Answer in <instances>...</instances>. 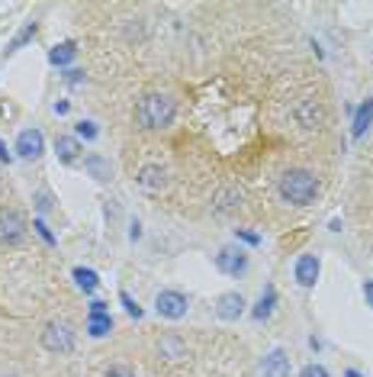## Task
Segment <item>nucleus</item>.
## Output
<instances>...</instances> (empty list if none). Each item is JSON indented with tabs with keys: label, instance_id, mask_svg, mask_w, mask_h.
<instances>
[{
	"label": "nucleus",
	"instance_id": "nucleus-1",
	"mask_svg": "<svg viewBox=\"0 0 373 377\" xmlns=\"http://www.w3.org/2000/svg\"><path fill=\"white\" fill-rule=\"evenodd\" d=\"M277 190L293 207H309V203L318 200V177L312 171H306V168H290V171L280 175Z\"/></svg>",
	"mask_w": 373,
	"mask_h": 377
},
{
	"label": "nucleus",
	"instance_id": "nucleus-2",
	"mask_svg": "<svg viewBox=\"0 0 373 377\" xmlns=\"http://www.w3.org/2000/svg\"><path fill=\"white\" fill-rule=\"evenodd\" d=\"M177 116V104H174L167 94H145V97L135 104V123L148 133H158L167 129Z\"/></svg>",
	"mask_w": 373,
	"mask_h": 377
},
{
	"label": "nucleus",
	"instance_id": "nucleus-3",
	"mask_svg": "<svg viewBox=\"0 0 373 377\" xmlns=\"http://www.w3.org/2000/svg\"><path fill=\"white\" fill-rule=\"evenodd\" d=\"M42 349L55 351V355H65V351L74 349V329L68 322H49L42 329Z\"/></svg>",
	"mask_w": 373,
	"mask_h": 377
},
{
	"label": "nucleus",
	"instance_id": "nucleus-4",
	"mask_svg": "<svg viewBox=\"0 0 373 377\" xmlns=\"http://www.w3.org/2000/svg\"><path fill=\"white\" fill-rule=\"evenodd\" d=\"M186 310H190V300L180 290H161L155 297V313L165 316V319H184Z\"/></svg>",
	"mask_w": 373,
	"mask_h": 377
},
{
	"label": "nucleus",
	"instance_id": "nucleus-5",
	"mask_svg": "<svg viewBox=\"0 0 373 377\" xmlns=\"http://www.w3.org/2000/svg\"><path fill=\"white\" fill-rule=\"evenodd\" d=\"M23 236H26V219L20 217V209L0 207V242H4V245H16Z\"/></svg>",
	"mask_w": 373,
	"mask_h": 377
},
{
	"label": "nucleus",
	"instance_id": "nucleus-6",
	"mask_svg": "<svg viewBox=\"0 0 373 377\" xmlns=\"http://www.w3.org/2000/svg\"><path fill=\"white\" fill-rule=\"evenodd\" d=\"M216 268H219L222 274H228V278H242V274L248 271V255H245L242 248L226 245V248H219V255H216Z\"/></svg>",
	"mask_w": 373,
	"mask_h": 377
},
{
	"label": "nucleus",
	"instance_id": "nucleus-7",
	"mask_svg": "<svg viewBox=\"0 0 373 377\" xmlns=\"http://www.w3.org/2000/svg\"><path fill=\"white\" fill-rule=\"evenodd\" d=\"M245 297L238 290H226V293H219V300H216V316L219 319H226V322H235L238 316L245 313Z\"/></svg>",
	"mask_w": 373,
	"mask_h": 377
},
{
	"label": "nucleus",
	"instance_id": "nucleus-8",
	"mask_svg": "<svg viewBox=\"0 0 373 377\" xmlns=\"http://www.w3.org/2000/svg\"><path fill=\"white\" fill-rule=\"evenodd\" d=\"M45 152V136L39 133V129H23L20 136H16V155L26 161L39 158V155Z\"/></svg>",
	"mask_w": 373,
	"mask_h": 377
},
{
	"label": "nucleus",
	"instance_id": "nucleus-9",
	"mask_svg": "<svg viewBox=\"0 0 373 377\" xmlns=\"http://www.w3.org/2000/svg\"><path fill=\"white\" fill-rule=\"evenodd\" d=\"M318 271H322V265H318V255H299L296 265H293V274H296V284L299 287H316Z\"/></svg>",
	"mask_w": 373,
	"mask_h": 377
},
{
	"label": "nucleus",
	"instance_id": "nucleus-10",
	"mask_svg": "<svg viewBox=\"0 0 373 377\" xmlns=\"http://www.w3.org/2000/svg\"><path fill=\"white\" fill-rule=\"evenodd\" d=\"M296 123L303 126V129H318V126L325 123V106L318 104V100H303V104L296 106Z\"/></svg>",
	"mask_w": 373,
	"mask_h": 377
},
{
	"label": "nucleus",
	"instance_id": "nucleus-11",
	"mask_svg": "<svg viewBox=\"0 0 373 377\" xmlns=\"http://www.w3.org/2000/svg\"><path fill=\"white\" fill-rule=\"evenodd\" d=\"M264 377H290V355L284 349H270L264 358Z\"/></svg>",
	"mask_w": 373,
	"mask_h": 377
},
{
	"label": "nucleus",
	"instance_id": "nucleus-12",
	"mask_svg": "<svg viewBox=\"0 0 373 377\" xmlns=\"http://www.w3.org/2000/svg\"><path fill=\"white\" fill-rule=\"evenodd\" d=\"M55 155L62 165H74L77 158H81V142H77V136H58L55 139Z\"/></svg>",
	"mask_w": 373,
	"mask_h": 377
},
{
	"label": "nucleus",
	"instance_id": "nucleus-13",
	"mask_svg": "<svg viewBox=\"0 0 373 377\" xmlns=\"http://www.w3.org/2000/svg\"><path fill=\"white\" fill-rule=\"evenodd\" d=\"M84 171H87V175L94 177V181H110V175H113L110 161H106L104 155H97V152L84 155Z\"/></svg>",
	"mask_w": 373,
	"mask_h": 377
},
{
	"label": "nucleus",
	"instance_id": "nucleus-14",
	"mask_svg": "<svg viewBox=\"0 0 373 377\" xmlns=\"http://www.w3.org/2000/svg\"><path fill=\"white\" fill-rule=\"evenodd\" d=\"M138 184L145 190H161L167 184V175H165V168H158V165H145L142 171H138V177H135Z\"/></svg>",
	"mask_w": 373,
	"mask_h": 377
},
{
	"label": "nucleus",
	"instance_id": "nucleus-15",
	"mask_svg": "<svg viewBox=\"0 0 373 377\" xmlns=\"http://www.w3.org/2000/svg\"><path fill=\"white\" fill-rule=\"evenodd\" d=\"M274 307H277V287L267 284V287H264V293H261V300H257L255 310H251V316H255L257 322H264V319H270Z\"/></svg>",
	"mask_w": 373,
	"mask_h": 377
},
{
	"label": "nucleus",
	"instance_id": "nucleus-16",
	"mask_svg": "<svg viewBox=\"0 0 373 377\" xmlns=\"http://www.w3.org/2000/svg\"><path fill=\"white\" fill-rule=\"evenodd\" d=\"M370 123H373V97L354 110V123H351V136H354V139H360V136L370 129Z\"/></svg>",
	"mask_w": 373,
	"mask_h": 377
},
{
	"label": "nucleus",
	"instance_id": "nucleus-17",
	"mask_svg": "<svg viewBox=\"0 0 373 377\" xmlns=\"http://www.w3.org/2000/svg\"><path fill=\"white\" fill-rule=\"evenodd\" d=\"M74 55H77V45H74V42H58L55 49L49 52V62H52V65H58V68H65V71H68V65L74 62Z\"/></svg>",
	"mask_w": 373,
	"mask_h": 377
},
{
	"label": "nucleus",
	"instance_id": "nucleus-18",
	"mask_svg": "<svg viewBox=\"0 0 373 377\" xmlns=\"http://www.w3.org/2000/svg\"><path fill=\"white\" fill-rule=\"evenodd\" d=\"M113 332V316H87V335L90 339H104Z\"/></svg>",
	"mask_w": 373,
	"mask_h": 377
},
{
	"label": "nucleus",
	"instance_id": "nucleus-19",
	"mask_svg": "<svg viewBox=\"0 0 373 377\" xmlns=\"http://www.w3.org/2000/svg\"><path fill=\"white\" fill-rule=\"evenodd\" d=\"M74 280H77V287H81L84 293H94L100 287V278H97V271H90V268H74Z\"/></svg>",
	"mask_w": 373,
	"mask_h": 377
},
{
	"label": "nucleus",
	"instance_id": "nucleus-20",
	"mask_svg": "<svg viewBox=\"0 0 373 377\" xmlns=\"http://www.w3.org/2000/svg\"><path fill=\"white\" fill-rule=\"evenodd\" d=\"M35 33H39V23H26V26L20 29V33L10 39V45H7V52H20L26 42H33L35 39Z\"/></svg>",
	"mask_w": 373,
	"mask_h": 377
},
{
	"label": "nucleus",
	"instance_id": "nucleus-21",
	"mask_svg": "<svg viewBox=\"0 0 373 377\" xmlns=\"http://www.w3.org/2000/svg\"><path fill=\"white\" fill-rule=\"evenodd\" d=\"M158 351L165 358H171V361H177V358H184L186 351H184V345L177 342V339H174V335H167V339H161V345H158Z\"/></svg>",
	"mask_w": 373,
	"mask_h": 377
},
{
	"label": "nucleus",
	"instance_id": "nucleus-22",
	"mask_svg": "<svg viewBox=\"0 0 373 377\" xmlns=\"http://www.w3.org/2000/svg\"><path fill=\"white\" fill-rule=\"evenodd\" d=\"M33 229H35V236H39L42 239V242H45V245H58V239H55V232H52L49 229V226H45V219H33Z\"/></svg>",
	"mask_w": 373,
	"mask_h": 377
},
{
	"label": "nucleus",
	"instance_id": "nucleus-23",
	"mask_svg": "<svg viewBox=\"0 0 373 377\" xmlns=\"http://www.w3.org/2000/svg\"><path fill=\"white\" fill-rule=\"evenodd\" d=\"M119 303H123V307H126V313H129L132 319H142V316H145V310L138 307V303L132 300V297H129V293H126V290H119Z\"/></svg>",
	"mask_w": 373,
	"mask_h": 377
},
{
	"label": "nucleus",
	"instance_id": "nucleus-24",
	"mask_svg": "<svg viewBox=\"0 0 373 377\" xmlns=\"http://www.w3.org/2000/svg\"><path fill=\"white\" fill-rule=\"evenodd\" d=\"M62 81L68 84V87H84V84H87V75H84L81 68H68V71L62 75Z\"/></svg>",
	"mask_w": 373,
	"mask_h": 377
},
{
	"label": "nucleus",
	"instance_id": "nucleus-25",
	"mask_svg": "<svg viewBox=\"0 0 373 377\" xmlns=\"http://www.w3.org/2000/svg\"><path fill=\"white\" fill-rule=\"evenodd\" d=\"M77 136H81V139H97L100 136V129H97V123H94V119H81V123H77Z\"/></svg>",
	"mask_w": 373,
	"mask_h": 377
},
{
	"label": "nucleus",
	"instance_id": "nucleus-26",
	"mask_svg": "<svg viewBox=\"0 0 373 377\" xmlns=\"http://www.w3.org/2000/svg\"><path fill=\"white\" fill-rule=\"evenodd\" d=\"M235 239H238V242H245V245H251V248L261 245V236H257V232H248V229H235Z\"/></svg>",
	"mask_w": 373,
	"mask_h": 377
},
{
	"label": "nucleus",
	"instance_id": "nucleus-27",
	"mask_svg": "<svg viewBox=\"0 0 373 377\" xmlns=\"http://www.w3.org/2000/svg\"><path fill=\"white\" fill-rule=\"evenodd\" d=\"M299 377H332V374H328L322 364H306V368L299 371Z\"/></svg>",
	"mask_w": 373,
	"mask_h": 377
},
{
	"label": "nucleus",
	"instance_id": "nucleus-28",
	"mask_svg": "<svg viewBox=\"0 0 373 377\" xmlns=\"http://www.w3.org/2000/svg\"><path fill=\"white\" fill-rule=\"evenodd\" d=\"M110 310H106L104 300H90V316H106Z\"/></svg>",
	"mask_w": 373,
	"mask_h": 377
},
{
	"label": "nucleus",
	"instance_id": "nucleus-29",
	"mask_svg": "<svg viewBox=\"0 0 373 377\" xmlns=\"http://www.w3.org/2000/svg\"><path fill=\"white\" fill-rule=\"evenodd\" d=\"M104 377H135V374H132L129 368H123V364H116V368H110Z\"/></svg>",
	"mask_w": 373,
	"mask_h": 377
},
{
	"label": "nucleus",
	"instance_id": "nucleus-30",
	"mask_svg": "<svg viewBox=\"0 0 373 377\" xmlns=\"http://www.w3.org/2000/svg\"><path fill=\"white\" fill-rule=\"evenodd\" d=\"M129 239H132V242H138V239H142V223H138V219H132V226H129Z\"/></svg>",
	"mask_w": 373,
	"mask_h": 377
},
{
	"label": "nucleus",
	"instance_id": "nucleus-31",
	"mask_svg": "<svg viewBox=\"0 0 373 377\" xmlns=\"http://www.w3.org/2000/svg\"><path fill=\"white\" fill-rule=\"evenodd\" d=\"M35 207L42 209V213H45V209L52 207V200H49V194H35Z\"/></svg>",
	"mask_w": 373,
	"mask_h": 377
},
{
	"label": "nucleus",
	"instance_id": "nucleus-32",
	"mask_svg": "<svg viewBox=\"0 0 373 377\" xmlns=\"http://www.w3.org/2000/svg\"><path fill=\"white\" fill-rule=\"evenodd\" d=\"M0 161H4V165H10V161H13V152L7 148V142H0Z\"/></svg>",
	"mask_w": 373,
	"mask_h": 377
},
{
	"label": "nucleus",
	"instance_id": "nucleus-33",
	"mask_svg": "<svg viewBox=\"0 0 373 377\" xmlns=\"http://www.w3.org/2000/svg\"><path fill=\"white\" fill-rule=\"evenodd\" d=\"M68 110H71V104H68V100H55V113H58V116H65Z\"/></svg>",
	"mask_w": 373,
	"mask_h": 377
},
{
	"label": "nucleus",
	"instance_id": "nucleus-34",
	"mask_svg": "<svg viewBox=\"0 0 373 377\" xmlns=\"http://www.w3.org/2000/svg\"><path fill=\"white\" fill-rule=\"evenodd\" d=\"M364 297H367V303L373 307V280H364Z\"/></svg>",
	"mask_w": 373,
	"mask_h": 377
},
{
	"label": "nucleus",
	"instance_id": "nucleus-35",
	"mask_svg": "<svg viewBox=\"0 0 373 377\" xmlns=\"http://www.w3.org/2000/svg\"><path fill=\"white\" fill-rule=\"evenodd\" d=\"M328 229H332V232H341V219H338V217H335V219H332V223H328Z\"/></svg>",
	"mask_w": 373,
	"mask_h": 377
},
{
	"label": "nucleus",
	"instance_id": "nucleus-36",
	"mask_svg": "<svg viewBox=\"0 0 373 377\" xmlns=\"http://www.w3.org/2000/svg\"><path fill=\"white\" fill-rule=\"evenodd\" d=\"M345 377H364V374H360V371H354V368H347V371H345Z\"/></svg>",
	"mask_w": 373,
	"mask_h": 377
}]
</instances>
